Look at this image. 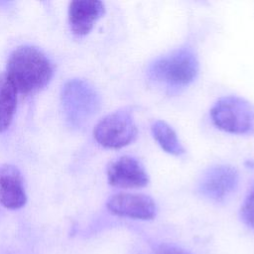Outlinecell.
Here are the masks:
<instances>
[{
    "mask_svg": "<svg viewBox=\"0 0 254 254\" xmlns=\"http://www.w3.org/2000/svg\"><path fill=\"white\" fill-rule=\"evenodd\" d=\"M152 134L161 148L174 156H180L185 153L175 130L165 121L156 120L151 127Z\"/></svg>",
    "mask_w": 254,
    "mask_h": 254,
    "instance_id": "cell-12",
    "label": "cell"
},
{
    "mask_svg": "<svg viewBox=\"0 0 254 254\" xmlns=\"http://www.w3.org/2000/svg\"><path fill=\"white\" fill-rule=\"evenodd\" d=\"M198 62L195 54L189 48L178 49L157 59L149 66L152 79L171 86H185L196 77Z\"/></svg>",
    "mask_w": 254,
    "mask_h": 254,
    "instance_id": "cell-2",
    "label": "cell"
},
{
    "mask_svg": "<svg viewBox=\"0 0 254 254\" xmlns=\"http://www.w3.org/2000/svg\"><path fill=\"white\" fill-rule=\"evenodd\" d=\"M238 181V173L233 167L217 165L205 171L198 183V190L202 195L218 201L236 189Z\"/></svg>",
    "mask_w": 254,
    "mask_h": 254,
    "instance_id": "cell-6",
    "label": "cell"
},
{
    "mask_svg": "<svg viewBox=\"0 0 254 254\" xmlns=\"http://www.w3.org/2000/svg\"><path fill=\"white\" fill-rule=\"evenodd\" d=\"M241 215L243 220L254 228V188L250 190L242 204Z\"/></svg>",
    "mask_w": 254,
    "mask_h": 254,
    "instance_id": "cell-13",
    "label": "cell"
},
{
    "mask_svg": "<svg viewBox=\"0 0 254 254\" xmlns=\"http://www.w3.org/2000/svg\"><path fill=\"white\" fill-rule=\"evenodd\" d=\"M106 205L116 215L142 220L154 218L157 211L153 198L143 193H116L109 197Z\"/></svg>",
    "mask_w": 254,
    "mask_h": 254,
    "instance_id": "cell-7",
    "label": "cell"
},
{
    "mask_svg": "<svg viewBox=\"0 0 254 254\" xmlns=\"http://www.w3.org/2000/svg\"><path fill=\"white\" fill-rule=\"evenodd\" d=\"M17 89L5 72L0 73V133L10 126L17 104Z\"/></svg>",
    "mask_w": 254,
    "mask_h": 254,
    "instance_id": "cell-11",
    "label": "cell"
},
{
    "mask_svg": "<svg viewBox=\"0 0 254 254\" xmlns=\"http://www.w3.org/2000/svg\"><path fill=\"white\" fill-rule=\"evenodd\" d=\"M27 195L19 169L11 164L0 166V203L9 209L25 205Z\"/></svg>",
    "mask_w": 254,
    "mask_h": 254,
    "instance_id": "cell-9",
    "label": "cell"
},
{
    "mask_svg": "<svg viewBox=\"0 0 254 254\" xmlns=\"http://www.w3.org/2000/svg\"><path fill=\"white\" fill-rule=\"evenodd\" d=\"M210 117L218 129L230 134H247L254 129V106L239 96L219 98L210 109Z\"/></svg>",
    "mask_w": 254,
    "mask_h": 254,
    "instance_id": "cell-3",
    "label": "cell"
},
{
    "mask_svg": "<svg viewBox=\"0 0 254 254\" xmlns=\"http://www.w3.org/2000/svg\"><path fill=\"white\" fill-rule=\"evenodd\" d=\"M108 183L117 188L134 189L148 185L149 177L140 161L131 156H122L107 168Z\"/></svg>",
    "mask_w": 254,
    "mask_h": 254,
    "instance_id": "cell-8",
    "label": "cell"
},
{
    "mask_svg": "<svg viewBox=\"0 0 254 254\" xmlns=\"http://www.w3.org/2000/svg\"><path fill=\"white\" fill-rule=\"evenodd\" d=\"M104 11L105 8L101 1H72L68 8V22L72 33L77 36L87 35Z\"/></svg>",
    "mask_w": 254,
    "mask_h": 254,
    "instance_id": "cell-10",
    "label": "cell"
},
{
    "mask_svg": "<svg viewBox=\"0 0 254 254\" xmlns=\"http://www.w3.org/2000/svg\"><path fill=\"white\" fill-rule=\"evenodd\" d=\"M63 103L69 119L82 123L93 116L99 109V96L95 89L83 80L69 81L64 88Z\"/></svg>",
    "mask_w": 254,
    "mask_h": 254,
    "instance_id": "cell-5",
    "label": "cell"
},
{
    "mask_svg": "<svg viewBox=\"0 0 254 254\" xmlns=\"http://www.w3.org/2000/svg\"><path fill=\"white\" fill-rule=\"evenodd\" d=\"M138 134L132 112L123 108L104 116L95 125L93 135L97 143L109 149H119L132 143Z\"/></svg>",
    "mask_w": 254,
    "mask_h": 254,
    "instance_id": "cell-4",
    "label": "cell"
},
{
    "mask_svg": "<svg viewBox=\"0 0 254 254\" xmlns=\"http://www.w3.org/2000/svg\"><path fill=\"white\" fill-rule=\"evenodd\" d=\"M5 73L17 91L31 94L49 83L53 76V65L37 48L22 46L10 55Z\"/></svg>",
    "mask_w": 254,
    "mask_h": 254,
    "instance_id": "cell-1",
    "label": "cell"
}]
</instances>
